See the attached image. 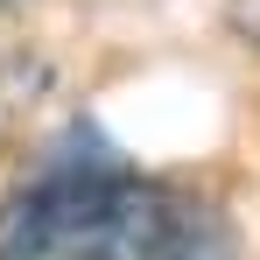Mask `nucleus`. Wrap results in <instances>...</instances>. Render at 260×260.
I'll return each instance as SVG.
<instances>
[{"label": "nucleus", "instance_id": "obj_1", "mask_svg": "<svg viewBox=\"0 0 260 260\" xmlns=\"http://www.w3.org/2000/svg\"><path fill=\"white\" fill-rule=\"evenodd\" d=\"M176 190L120 162L91 127L63 148L0 211V260H141V246L162 232Z\"/></svg>", "mask_w": 260, "mask_h": 260}, {"label": "nucleus", "instance_id": "obj_2", "mask_svg": "<svg viewBox=\"0 0 260 260\" xmlns=\"http://www.w3.org/2000/svg\"><path fill=\"white\" fill-rule=\"evenodd\" d=\"M141 260H239V239H232V225H225L218 204H197V197L176 190L169 218H162V232L141 246Z\"/></svg>", "mask_w": 260, "mask_h": 260}, {"label": "nucleus", "instance_id": "obj_3", "mask_svg": "<svg viewBox=\"0 0 260 260\" xmlns=\"http://www.w3.org/2000/svg\"><path fill=\"white\" fill-rule=\"evenodd\" d=\"M225 28L246 49H260V0H225Z\"/></svg>", "mask_w": 260, "mask_h": 260}, {"label": "nucleus", "instance_id": "obj_4", "mask_svg": "<svg viewBox=\"0 0 260 260\" xmlns=\"http://www.w3.org/2000/svg\"><path fill=\"white\" fill-rule=\"evenodd\" d=\"M0 7H21V0H0Z\"/></svg>", "mask_w": 260, "mask_h": 260}]
</instances>
